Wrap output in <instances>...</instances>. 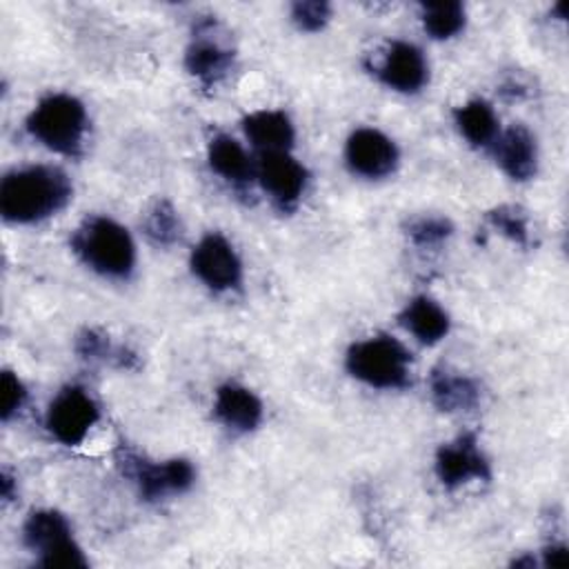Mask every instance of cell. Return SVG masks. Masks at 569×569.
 Masks as SVG:
<instances>
[{"instance_id": "1", "label": "cell", "mask_w": 569, "mask_h": 569, "mask_svg": "<svg viewBox=\"0 0 569 569\" xmlns=\"http://www.w3.org/2000/svg\"><path fill=\"white\" fill-rule=\"evenodd\" d=\"M69 198V178L44 164L11 171L0 184V211L9 222H38L60 211Z\"/></svg>"}, {"instance_id": "2", "label": "cell", "mask_w": 569, "mask_h": 569, "mask_svg": "<svg viewBox=\"0 0 569 569\" xmlns=\"http://www.w3.org/2000/svg\"><path fill=\"white\" fill-rule=\"evenodd\" d=\"M73 251L98 273L124 278L133 269L136 249L124 227L118 222L93 216L87 218L71 238Z\"/></svg>"}, {"instance_id": "3", "label": "cell", "mask_w": 569, "mask_h": 569, "mask_svg": "<svg viewBox=\"0 0 569 569\" xmlns=\"http://www.w3.org/2000/svg\"><path fill=\"white\" fill-rule=\"evenodd\" d=\"M87 113L80 100L67 93H53L38 102L27 120L29 133L51 151L73 156L82 144Z\"/></svg>"}, {"instance_id": "4", "label": "cell", "mask_w": 569, "mask_h": 569, "mask_svg": "<svg viewBox=\"0 0 569 569\" xmlns=\"http://www.w3.org/2000/svg\"><path fill=\"white\" fill-rule=\"evenodd\" d=\"M347 369L353 378L371 387H405L409 380V353L398 340L389 336H376L356 342L349 349Z\"/></svg>"}, {"instance_id": "5", "label": "cell", "mask_w": 569, "mask_h": 569, "mask_svg": "<svg viewBox=\"0 0 569 569\" xmlns=\"http://www.w3.org/2000/svg\"><path fill=\"white\" fill-rule=\"evenodd\" d=\"M24 542L40 553V565L49 569L87 567V558L71 538L67 520L58 511H33L24 522Z\"/></svg>"}, {"instance_id": "6", "label": "cell", "mask_w": 569, "mask_h": 569, "mask_svg": "<svg viewBox=\"0 0 569 569\" xmlns=\"http://www.w3.org/2000/svg\"><path fill=\"white\" fill-rule=\"evenodd\" d=\"M118 465L127 476H131L138 482L140 493L147 500H158L169 493H182L193 482V467L187 460H178V458L167 460L162 465L160 462L149 465L133 451L122 449L118 453Z\"/></svg>"}, {"instance_id": "7", "label": "cell", "mask_w": 569, "mask_h": 569, "mask_svg": "<svg viewBox=\"0 0 569 569\" xmlns=\"http://www.w3.org/2000/svg\"><path fill=\"white\" fill-rule=\"evenodd\" d=\"M98 420L93 400L80 387L62 389L49 405L47 427L62 445H78Z\"/></svg>"}, {"instance_id": "8", "label": "cell", "mask_w": 569, "mask_h": 569, "mask_svg": "<svg viewBox=\"0 0 569 569\" xmlns=\"http://www.w3.org/2000/svg\"><path fill=\"white\" fill-rule=\"evenodd\" d=\"M191 269L213 291L233 289L242 278V267L233 247L218 233H209L196 244Z\"/></svg>"}, {"instance_id": "9", "label": "cell", "mask_w": 569, "mask_h": 569, "mask_svg": "<svg viewBox=\"0 0 569 569\" xmlns=\"http://www.w3.org/2000/svg\"><path fill=\"white\" fill-rule=\"evenodd\" d=\"M347 162L365 178H382L396 169V144L376 129H358L347 140Z\"/></svg>"}, {"instance_id": "10", "label": "cell", "mask_w": 569, "mask_h": 569, "mask_svg": "<svg viewBox=\"0 0 569 569\" xmlns=\"http://www.w3.org/2000/svg\"><path fill=\"white\" fill-rule=\"evenodd\" d=\"M258 178L262 187L271 193V198L282 209H287L298 202L307 182V171L287 151H271L262 153L258 164Z\"/></svg>"}, {"instance_id": "11", "label": "cell", "mask_w": 569, "mask_h": 569, "mask_svg": "<svg viewBox=\"0 0 569 569\" xmlns=\"http://www.w3.org/2000/svg\"><path fill=\"white\" fill-rule=\"evenodd\" d=\"M436 473L445 487H458L469 478H487L489 467L480 456L476 440L471 436H462L456 442L438 449Z\"/></svg>"}, {"instance_id": "12", "label": "cell", "mask_w": 569, "mask_h": 569, "mask_svg": "<svg viewBox=\"0 0 569 569\" xmlns=\"http://www.w3.org/2000/svg\"><path fill=\"white\" fill-rule=\"evenodd\" d=\"M378 78L396 91L413 93L427 80V62L418 47L409 42H393L378 67Z\"/></svg>"}, {"instance_id": "13", "label": "cell", "mask_w": 569, "mask_h": 569, "mask_svg": "<svg viewBox=\"0 0 569 569\" xmlns=\"http://www.w3.org/2000/svg\"><path fill=\"white\" fill-rule=\"evenodd\" d=\"M216 418L233 431H251L262 418L260 400L240 385H224L216 393Z\"/></svg>"}, {"instance_id": "14", "label": "cell", "mask_w": 569, "mask_h": 569, "mask_svg": "<svg viewBox=\"0 0 569 569\" xmlns=\"http://www.w3.org/2000/svg\"><path fill=\"white\" fill-rule=\"evenodd\" d=\"M498 162L513 180H529L538 167L536 138L525 127H511L502 133L496 147Z\"/></svg>"}, {"instance_id": "15", "label": "cell", "mask_w": 569, "mask_h": 569, "mask_svg": "<svg viewBox=\"0 0 569 569\" xmlns=\"http://www.w3.org/2000/svg\"><path fill=\"white\" fill-rule=\"evenodd\" d=\"M400 322L425 345L442 340L449 331V316L438 302H433L427 296H418L411 302H407L405 311L400 313Z\"/></svg>"}, {"instance_id": "16", "label": "cell", "mask_w": 569, "mask_h": 569, "mask_svg": "<svg viewBox=\"0 0 569 569\" xmlns=\"http://www.w3.org/2000/svg\"><path fill=\"white\" fill-rule=\"evenodd\" d=\"M244 133L262 153L287 151L293 142V127L282 111H256L247 116Z\"/></svg>"}, {"instance_id": "17", "label": "cell", "mask_w": 569, "mask_h": 569, "mask_svg": "<svg viewBox=\"0 0 569 569\" xmlns=\"http://www.w3.org/2000/svg\"><path fill=\"white\" fill-rule=\"evenodd\" d=\"M209 164L216 173L233 184H244L251 180V162L244 149L229 136H216L209 142Z\"/></svg>"}, {"instance_id": "18", "label": "cell", "mask_w": 569, "mask_h": 569, "mask_svg": "<svg viewBox=\"0 0 569 569\" xmlns=\"http://www.w3.org/2000/svg\"><path fill=\"white\" fill-rule=\"evenodd\" d=\"M431 396L442 411H467L478 402L476 385L449 371H433Z\"/></svg>"}, {"instance_id": "19", "label": "cell", "mask_w": 569, "mask_h": 569, "mask_svg": "<svg viewBox=\"0 0 569 569\" xmlns=\"http://www.w3.org/2000/svg\"><path fill=\"white\" fill-rule=\"evenodd\" d=\"M184 64L191 76L211 84L227 73V69L231 64V51L222 49L218 42L198 40L189 47Z\"/></svg>"}, {"instance_id": "20", "label": "cell", "mask_w": 569, "mask_h": 569, "mask_svg": "<svg viewBox=\"0 0 569 569\" xmlns=\"http://www.w3.org/2000/svg\"><path fill=\"white\" fill-rule=\"evenodd\" d=\"M456 124L460 133L476 147L489 144L498 133V120L485 100H471L462 104L456 111Z\"/></svg>"}, {"instance_id": "21", "label": "cell", "mask_w": 569, "mask_h": 569, "mask_svg": "<svg viewBox=\"0 0 569 569\" xmlns=\"http://www.w3.org/2000/svg\"><path fill=\"white\" fill-rule=\"evenodd\" d=\"M422 24L429 36L442 40L456 36L465 24V9L460 2H429L422 4Z\"/></svg>"}, {"instance_id": "22", "label": "cell", "mask_w": 569, "mask_h": 569, "mask_svg": "<svg viewBox=\"0 0 569 569\" xmlns=\"http://www.w3.org/2000/svg\"><path fill=\"white\" fill-rule=\"evenodd\" d=\"M142 227H144V233L158 244H171L180 238L178 213L167 200H160L153 204V209L144 218Z\"/></svg>"}, {"instance_id": "23", "label": "cell", "mask_w": 569, "mask_h": 569, "mask_svg": "<svg viewBox=\"0 0 569 569\" xmlns=\"http://www.w3.org/2000/svg\"><path fill=\"white\" fill-rule=\"evenodd\" d=\"M487 220L491 227H496L500 233L511 238L518 244H527L529 231H527V218L516 207H498L491 213H487Z\"/></svg>"}, {"instance_id": "24", "label": "cell", "mask_w": 569, "mask_h": 569, "mask_svg": "<svg viewBox=\"0 0 569 569\" xmlns=\"http://www.w3.org/2000/svg\"><path fill=\"white\" fill-rule=\"evenodd\" d=\"M331 16V7L327 2L320 0H311V2H296L291 9V18L293 22L305 29V31H318L327 24Z\"/></svg>"}, {"instance_id": "25", "label": "cell", "mask_w": 569, "mask_h": 569, "mask_svg": "<svg viewBox=\"0 0 569 569\" xmlns=\"http://www.w3.org/2000/svg\"><path fill=\"white\" fill-rule=\"evenodd\" d=\"M451 233V224L445 218H418L409 224V236L418 244H436Z\"/></svg>"}, {"instance_id": "26", "label": "cell", "mask_w": 569, "mask_h": 569, "mask_svg": "<svg viewBox=\"0 0 569 569\" xmlns=\"http://www.w3.org/2000/svg\"><path fill=\"white\" fill-rule=\"evenodd\" d=\"M24 387L22 382L11 373L4 371L2 373V382H0V416L2 420H9L24 402Z\"/></svg>"}, {"instance_id": "27", "label": "cell", "mask_w": 569, "mask_h": 569, "mask_svg": "<svg viewBox=\"0 0 569 569\" xmlns=\"http://www.w3.org/2000/svg\"><path fill=\"white\" fill-rule=\"evenodd\" d=\"M104 351H107V340L102 336H98L96 331H84L78 338V353L82 358H98Z\"/></svg>"}, {"instance_id": "28", "label": "cell", "mask_w": 569, "mask_h": 569, "mask_svg": "<svg viewBox=\"0 0 569 569\" xmlns=\"http://www.w3.org/2000/svg\"><path fill=\"white\" fill-rule=\"evenodd\" d=\"M567 551L565 547H551L545 551V565L547 567H565L567 565Z\"/></svg>"}]
</instances>
